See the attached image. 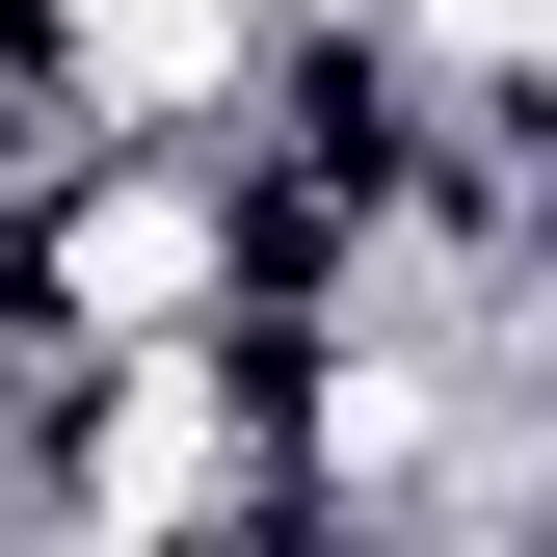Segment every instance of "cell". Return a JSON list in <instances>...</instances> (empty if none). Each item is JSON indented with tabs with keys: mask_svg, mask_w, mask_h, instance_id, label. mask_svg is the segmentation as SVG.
Returning <instances> with one entry per match:
<instances>
[{
	"mask_svg": "<svg viewBox=\"0 0 557 557\" xmlns=\"http://www.w3.org/2000/svg\"><path fill=\"white\" fill-rule=\"evenodd\" d=\"M27 53H53L107 133H213V107L265 81V0H27Z\"/></svg>",
	"mask_w": 557,
	"mask_h": 557,
	"instance_id": "1",
	"label": "cell"
}]
</instances>
